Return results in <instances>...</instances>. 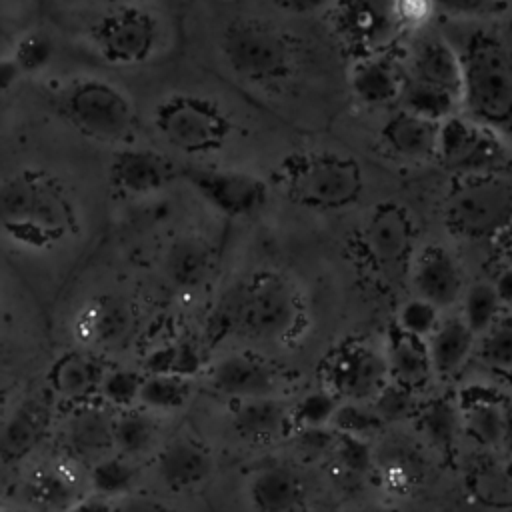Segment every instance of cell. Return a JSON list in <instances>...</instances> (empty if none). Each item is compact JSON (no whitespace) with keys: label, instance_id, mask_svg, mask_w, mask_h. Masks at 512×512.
Here are the masks:
<instances>
[{"label":"cell","instance_id":"28","mask_svg":"<svg viewBox=\"0 0 512 512\" xmlns=\"http://www.w3.org/2000/svg\"><path fill=\"white\" fill-rule=\"evenodd\" d=\"M48 424V410L38 400L24 402L2 428V460L4 464L16 462L26 456L42 438Z\"/></svg>","mask_w":512,"mask_h":512},{"label":"cell","instance_id":"13","mask_svg":"<svg viewBox=\"0 0 512 512\" xmlns=\"http://www.w3.org/2000/svg\"><path fill=\"white\" fill-rule=\"evenodd\" d=\"M326 382L336 396L346 400L374 398L390 380L386 354L368 344L346 342L338 346L326 362Z\"/></svg>","mask_w":512,"mask_h":512},{"label":"cell","instance_id":"2","mask_svg":"<svg viewBox=\"0 0 512 512\" xmlns=\"http://www.w3.org/2000/svg\"><path fill=\"white\" fill-rule=\"evenodd\" d=\"M298 316L300 304L294 288L274 272H258L220 300L210 328L218 336L240 334L254 340H274L288 334Z\"/></svg>","mask_w":512,"mask_h":512},{"label":"cell","instance_id":"20","mask_svg":"<svg viewBox=\"0 0 512 512\" xmlns=\"http://www.w3.org/2000/svg\"><path fill=\"white\" fill-rule=\"evenodd\" d=\"M386 362L390 378L412 390L424 388L434 376L428 340L402 330L398 324L388 332Z\"/></svg>","mask_w":512,"mask_h":512},{"label":"cell","instance_id":"3","mask_svg":"<svg viewBox=\"0 0 512 512\" xmlns=\"http://www.w3.org/2000/svg\"><path fill=\"white\" fill-rule=\"evenodd\" d=\"M280 178L286 194L312 210H342L354 204L364 188L360 166L352 158L328 152L286 158Z\"/></svg>","mask_w":512,"mask_h":512},{"label":"cell","instance_id":"38","mask_svg":"<svg viewBox=\"0 0 512 512\" xmlns=\"http://www.w3.org/2000/svg\"><path fill=\"white\" fill-rule=\"evenodd\" d=\"M144 376H140L134 370L126 368H114L106 370L102 382H100V396L118 408H128L140 398Z\"/></svg>","mask_w":512,"mask_h":512},{"label":"cell","instance_id":"21","mask_svg":"<svg viewBox=\"0 0 512 512\" xmlns=\"http://www.w3.org/2000/svg\"><path fill=\"white\" fill-rule=\"evenodd\" d=\"M406 72L384 52L358 58L350 70V88L366 104L398 102Z\"/></svg>","mask_w":512,"mask_h":512},{"label":"cell","instance_id":"41","mask_svg":"<svg viewBox=\"0 0 512 512\" xmlns=\"http://www.w3.org/2000/svg\"><path fill=\"white\" fill-rule=\"evenodd\" d=\"M52 56H54V44L50 36L42 32H30L18 42L12 58L16 60L22 72L34 74L44 70L50 64Z\"/></svg>","mask_w":512,"mask_h":512},{"label":"cell","instance_id":"44","mask_svg":"<svg viewBox=\"0 0 512 512\" xmlns=\"http://www.w3.org/2000/svg\"><path fill=\"white\" fill-rule=\"evenodd\" d=\"M336 438H338V432L328 430L326 426H300L294 438V448L302 458L316 460L328 452H334Z\"/></svg>","mask_w":512,"mask_h":512},{"label":"cell","instance_id":"1","mask_svg":"<svg viewBox=\"0 0 512 512\" xmlns=\"http://www.w3.org/2000/svg\"><path fill=\"white\" fill-rule=\"evenodd\" d=\"M458 54L462 114L496 132L512 148V46L478 28L464 38Z\"/></svg>","mask_w":512,"mask_h":512},{"label":"cell","instance_id":"25","mask_svg":"<svg viewBox=\"0 0 512 512\" xmlns=\"http://www.w3.org/2000/svg\"><path fill=\"white\" fill-rule=\"evenodd\" d=\"M112 426L114 420L106 410L86 404L76 408L68 418L64 438L76 456L98 460L110 446H114Z\"/></svg>","mask_w":512,"mask_h":512},{"label":"cell","instance_id":"11","mask_svg":"<svg viewBox=\"0 0 512 512\" xmlns=\"http://www.w3.org/2000/svg\"><path fill=\"white\" fill-rule=\"evenodd\" d=\"M98 54L118 66H134L150 58L158 44L156 18L132 4L100 16L90 30Z\"/></svg>","mask_w":512,"mask_h":512},{"label":"cell","instance_id":"26","mask_svg":"<svg viewBox=\"0 0 512 512\" xmlns=\"http://www.w3.org/2000/svg\"><path fill=\"white\" fill-rule=\"evenodd\" d=\"M232 422L236 432L250 442H272L288 428V410L272 396L240 400Z\"/></svg>","mask_w":512,"mask_h":512},{"label":"cell","instance_id":"46","mask_svg":"<svg viewBox=\"0 0 512 512\" xmlns=\"http://www.w3.org/2000/svg\"><path fill=\"white\" fill-rule=\"evenodd\" d=\"M432 8L452 18H478L500 6L494 0H430Z\"/></svg>","mask_w":512,"mask_h":512},{"label":"cell","instance_id":"36","mask_svg":"<svg viewBox=\"0 0 512 512\" xmlns=\"http://www.w3.org/2000/svg\"><path fill=\"white\" fill-rule=\"evenodd\" d=\"M90 480H92L94 492L102 498L124 496L134 486L136 472L122 458H104V460H96Z\"/></svg>","mask_w":512,"mask_h":512},{"label":"cell","instance_id":"40","mask_svg":"<svg viewBox=\"0 0 512 512\" xmlns=\"http://www.w3.org/2000/svg\"><path fill=\"white\" fill-rule=\"evenodd\" d=\"M442 310L436 308L432 302L420 298V296H412L410 300H406L400 310H398V318L396 324L416 336H422L428 340V336L436 330L440 318H442Z\"/></svg>","mask_w":512,"mask_h":512},{"label":"cell","instance_id":"24","mask_svg":"<svg viewBox=\"0 0 512 512\" xmlns=\"http://www.w3.org/2000/svg\"><path fill=\"white\" fill-rule=\"evenodd\" d=\"M250 498L252 504L264 512L294 510L304 500V486L292 468L270 464L254 472L250 480Z\"/></svg>","mask_w":512,"mask_h":512},{"label":"cell","instance_id":"14","mask_svg":"<svg viewBox=\"0 0 512 512\" xmlns=\"http://www.w3.org/2000/svg\"><path fill=\"white\" fill-rule=\"evenodd\" d=\"M188 184L218 212L248 216L266 202V184L254 174L228 168H188Z\"/></svg>","mask_w":512,"mask_h":512},{"label":"cell","instance_id":"47","mask_svg":"<svg viewBox=\"0 0 512 512\" xmlns=\"http://www.w3.org/2000/svg\"><path fill=\"white\" fill-rule=\"evenodd\" d=\"M200 366H202V356L194 344L178 342L170 346V374L188 378L196 374Z\"/></svg>","mask_w":512,"mask_h":512},{"label":"cell","instance_id":"42","mask_svg":"<svg viewBox=\"0 0 512 512\" xmlns=\"http://www.w3.org/2000/svg\"><path fill=\"white\" fill-rule=\"evenodd\" d=\"M338 398L326 390L308 392L294 408V420L300 426H326L338 408Z\"/></svg>","mask_w":512,"mask_h":512},{"label":"cell","instance_id":"27","mask_svg":"<svg viewBox=\"0 0 512 512\" xmlns=\"http://www.w3.org/2000/svg\"><path fill=\"white\" fill-rule=\"evenodd\" d=\"M104 374L106 370L94 356L82 352H68L52 366L50 384L60 396L80 402L100 392V382Z\"/></svg>","mask_w":512,"mask_h":512},{"label":"cell","instance_id":"5","mask_svg":"<svg viewBox=\"0 0 512 512\" xmlns=\"http://www.w3.org/2000/svg\"><path fill=\"white\" fill-rule=\"evenodd\" d=\"M156 132L184 154H208L224 146L230 134L226 112L198 94H172L154 108Z\"/></svg>","mask_w":512,"mask_h":512},{"label":"cell","instance_id":"49","mask_svg":"<svg viewBox=\"0 0 512 512\" xmlns=\"http://www.w3.org/2000/svg\"><path fill=\"white\" fill-rule=\"evenodd\" d=\"M18 74H22L20 66L16 64L14 58L10 60H2V66H0V80H2V90H8V86L18 78Z\"/></svg>","mask_w":512,"mask_h":512},{"label":"cell","instance_id":"4","mask_svg":"<svg viewBox=\"0 0 512 512\" xmlns=\"http://www.w3.org/2000/svg\"><path fill=\"white\" fill-rule=\"evenodd\" d=\"M220 52L232 72L252 84L284 82L296 64L290 38L270 22L236 18L220 36Z\"/></svg>","mask_w":512,"mask_h":512},{"label":"cell","instance_id":"15","mask_svg":"<svg viewBox=\"0 0 512 512\" xmlns=\"http://www.w3.org/2000/svg\"><path fill=\"white\" fill-rule=\"evenodd\" d=\"M476 332L462 316L460 308L444 312L436 330L428 336V350L434 376L440 380L456 378L474 362Z\"/></svg>","mask_w":512,"mask_h":512},{"label":"cell","instance_id":"50","mask_svg":"<svg viewBox=\"0 0 512 512\" xmlns=\"http://www.w3.org/2000/svg\"><path fill=\"white\" fill-rule=\"evenodd\" d=\"M494 2H498L500 6H512V0H494Z\"/></svg>","mask_w":512,"mask_h":512},{"label":"cell","instance_id":"33","mask_svg":"<svg viewBox=\"0 0 512 512\" xmlns=\"http://www.w3.org/2000/svg\"><path fill=\"white\" fill-rule=\"evenodd\" d=\"M418 416H420V428L428 438V442L434 448L446 452L456 440V434L462 426L460 408L448 398H434L432 402L420 408Z\"/></svg>","mask_w":512,"mask_h":512},{"label":"cell","instance_id":"34","mask_svg":"<svg viewBox=\"0 0 512 512\" xmlns=\"http://www.w3.org/2000/svg\"><path fill=\"white\" fill-rule=\"evenodd\" d=\"M188 396H190V386L186 376L150 372L142 380L138 402L154 410H174L184 406Z\"/></svg>","mask_w":512,"mask_h":512},{"label":"cell","instance_id":"19","mask_svg":"<svg viewBox=\"0 0 512 512\" xmlns=\"http://www.w3.org/2000/svg\"><path fill=\"white\" fill-rule=\"evenodd\" d=\"M406 76L440 86L462 98V62L458 48L442 36L422 38L404 68Z\"/></svg>","mask_w":512,"mask_h":512},{"label":"cell","instance_id":"31","mask_svg":"<svg viewBox=\"0 0 512 512\" xmlns=\"http://www.w3.org/2000/svg\"><path fill=\"white\" fill-rule=\"evenodd\" d=\"M398 106L424 118L442 122L452 114L462 112V98L440 86L406 76L398 96Z\"/></svg>","mask_w":512,"mask_h":512},{"label":"cell","instance_id":"45","mask_svg":"<svg viewBox=\"0 0 512 512\" xmlns=\"http://www.w3.org/2000/svg\"><path fill=\"white\" fill-rule=\"evenodd\" d=\"M34 498L46 506H66V500L74 498L72 484L58 472H44L32 486Z\"/></svg>","mask_w":512,"mask_h":512},{"label":"cell","instance_id":"30","mask_svg":"<svg viewBox=\"0 0 512 512\" xmlns=\"http://www.w3.org/2000/svg\"><path fill=\"white\" fill-rule=\"evenodd\" d=\"M474 362L502 380L512 376V308L504 306L478 334Z\"/></svg>","mask_w":512,"mask_h":512},{"label":"cell","instance_id":"22","mask_svg":"<svg viewBox=\"0 0 512 512\" xmlns=\"http://www.w3.org/2000/svg\"><path fill=\"white\" fill-rule=\"evenodd\" d=\"M156 470L170 490H188L208 478L212 458L196 440L176 438L160 450Z\"/></svg>","mask_w":512,"mask_h":512},{"label":"cell","instance_id":"43","mask_svg":"<svg viewBox=\"0 0 512 512\" xmlns=\"http://www.w3.org/2000/svg\"><path fill=\"white\" fill-rule=\"evenodd\" d=\"M334 452H336L338 462L350 474H366L372 466V452H370V446L364 440V436L338 432Z\"/></svg>","mask_w":512,"mask_h":512},{"label":"cell","instance_id":"48","mask_svg":"<svg viewBox=\"0 0 512 512\" xmlns=\"http://www.w3.org/2000/svg\"><path fill=\"white\" fill-rule=\"evenodd\" d=\"M280 10L288 12V14H312L318 12L322 8H326L328 4H332L334 0H272Z\"/></svg>","mask_w":512,"mask_h":512},{"label":"cell","instance_id":"12","mask_svg":"<svg viewBox=\"0 0 512 512\" xmlns=\"http://www.w3.org/2000/svg\"><path fill=\"white\" fill-rule=\"evenodd\" d=\"M362 242L372 264L390 276L410 272L416 252V226L398 202L378 204L364 222Z\"/></svg>","mask_w":512,"mask_h":512},{"label":"cell","instance_id":"9","mask_svg":"<svg viewBox=\"0 0 512 512\" xmlns=\"http://www.w3.org/2000/svg\"><path fill=\"white\" fill-rule=\"evenodd\" d=\"M330 24L356 58L386 52L406 26L400 0H334Z\"/></svg>","mask_w":512,"mask_h":512},{"label":"cell","instance_id":"39","mask_svg":"<svg viewBox=\"0 0 512 512\" xmlns=\"http://www.w3.org/2000/svg\"><path fill=\"white\" fill-rule=\"evenodd\" d=\"M330 424L340 434L368 436L374 434L384 422L374 408H366L358 404V400H348L344 404H338Z\"/></svg>","mask_w":512,"mask_h":512},{"label":"cell","instance_id":"10","mask_svg":"<svg viewBox=\"0 0 512 512\" xmlns=\"http://www.w3.org/2000/svg\"><path fill=\"white\" fill-rule=\"evenodd\" d=\"M408 276L414 296L432 302L442 312L460 308L464 292L474 278L468 260L452 240L420 244L414 252Z\"/></svg>","mask_w":512,"mask_h":512},{"label":"cell","instance_id":"7","mask_svg":"<svg viewBox=\"0 0 512 512\" xmlns=\"http://www.w3.org/2000/svg\"><path fill=\"white\" fill-rule=\"evenodd\" d=\"M62 114L82 134L124 142L134 134V108L124 92L98 78H82L62 94Z\"/></svg>","mask_w":512,"mask_h":512},{"label":"cell","instance_id":"18","mask_svg":"<svg viewBox=\"0 0 512 512\" xmlns=\"http://www.w3.org/2000/svg\"><path fill=\"white\" fill-rule=\"evenodd\" d=\"M174 176L168 158L144 148H124L110 164L114 186L126 194L142 196L164 188Z\"/></svg>","mask_w":512,"mask_h":512},{"label":"cell","instance_id":"32","mask_svg":"<svg viewBox=\"0 0 512 512\" xmlns=\"http://www.w3.org/2000/svg\"><path fill=\"white\" fill-rule=\"evenodd\" d=\"M502 308L504 302L494 280L488 276H474L460 302V312L472 326L476 336L496 318Z\"/></svg>","mask_w":512,"mask_h":512},{"label":"cell","instance_id":"37","mask_svg":"<svg viewBox=\"0 0 512 512\" xmlns=\"http://www.w3.org/2000/svg\"><path fill=\"white\" fill-rule=\"evenodd\" d=\"M372 400V408L382 418V422H400L414 416L418 410L416 390L392 378L380 388V392Z\"/></svg>","mask_w":512,"mask_h":512},{"label":"cell","instance_id":"29","mask_svg":"<svg viewBox=\"0 0 512 512\" xmlns=\"http://www.w3.org/2000/svg\"><path fill=\"white\" fill-rule=\"evenodd\" d=\"M164 266L172 284L196 288L212 270V250L198 236H180L170 244Z\"/></svg>","mask_w":512,"mask_h":512},{"label":"cell","instance_id":"16","mask_svg":"<svg viewBox=\"0 0 512 512\" xmlns=\"http://www.w3.org/2000/svg\"><path fill=\"white\" fill-rule=\"evenodd\" d=\"M440 122L398 106L382 124L384 144L402 160L426 164L438 160Z\"/></svg>","mask_w":512,"mask_h":512},{"label":"cell","instance_id":"6","mask_svg":"<svg viewBox=\"0 0 512 512\" xmlns=\"http://www.w3.org/2000/svg\"><path fill=\"white\" fill-rule=\"evenodd\" d=\"M2 222L26 242H46L64 232L68 206L46 178L18 174L2 186Z\"/></svg>","mask_w":512,"mask_h":512},{"label":"cell","instance_id":"35","mask_svg":"<svg viewBox=\"0 0 512 512\" xmlns=\"http://www.w3.org/2000/svg\"><path fill=\"white\" fill-rule=\"evenodd\" d=\"M154 434H156V426L146 414L124 410L122 414H118V418H114V426H112L114 448H118L126 456H134L148 450L154 440Z\"/></svg>","mask_w":512,"mask_h":512},{"label":"cell","instance_id":"8","mask_svg":"<svg viewBox=\"0 0 512 512\" xmlns=\"http://www.w3.org/2000/svg\"><path fill=\"white\" fill-rule=\"evenodd\" d=\"M436 166L450 176L512 172V148L484 124L458 112L440 122Z\"/></svg>","mask_w":512,"mask_h":512},{"label":"cell","instance_id":"23","mask_svg":"<svg viewBox=\"0 0 512 512\" xmlns=\"http://www.w3.org/2000/svg\"><path fill=\"white\" fill-rule=\"evenodd\" d=\"M132 328V312L126 302L102 296L92 300L80 314L76 330L80 338L96 346H116L120 344Z\"/></svg>","mask_w":512,"mask_h":512},{"label":"cell","instance_id":"17","mask_svg":"<svg viewBox=\"0 0 512 512\" xmlns=\"http://www.w3.org/2000/svg\"><path fill=\"white\" fill-rule=\"evenodd\" d=\"M210 384L216 392L224 396L236 400H250L272 396L276 390V376L264 360L240 352L228 354L212 366Z\"/></svg>","mask_w":512,"mask_h":512}]
</instances>
